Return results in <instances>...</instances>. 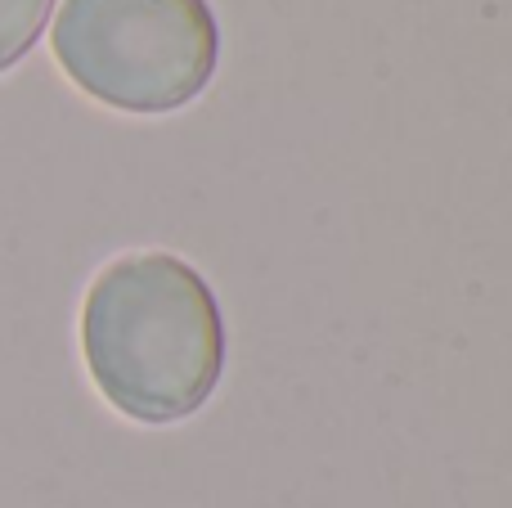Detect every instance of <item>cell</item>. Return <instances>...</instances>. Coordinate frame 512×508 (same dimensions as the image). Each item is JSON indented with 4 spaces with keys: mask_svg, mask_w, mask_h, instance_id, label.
<instances>
[{
    "mask_svg": "<svg viewBox=\"0 0 512 508\" xmlns=\"http://www.w3.org/2000/svg\"><path fill=\"white\" fill-rule=\"evenodd\" d=\"M54 0H0V72L14 68L45 32Z\"/></svg>",
    "mask_w": 512,
    "mask_h": 508,
    "instance_id": "3",
    "label": "cell"
},
{
    "mask_svg": "<svg viewBox=\"0 0 512 508\" xmlns=\"http://www.w3.org/2000/svg\"><path fill=\"white\" fill-rule=\"evenodd\" d=\"M54 59L117 113H171L207 90L221 32L207 0H63Z\"/></svg>",
    "mask_w": 512,
    "mask_h": 508,
    "instance_id": "2",
    "label": "cell"
},
{
    "mask_svg": "<svg viewBox=\"0 0 512 508\" xmlns=\"http://www.w3.org/2000/svg\"><path fill=\"white\" fill-rule=\"evenodd\" d=\"M81 356L99 396L135 423H180L225 374L216 293L171 252H131L95 275L81 306Z\"/></svg>",
    "mask_w": 512,
    "mask_h": 508,
    "instance_id": "1",
    "label": "cell"
}]
</instances>
